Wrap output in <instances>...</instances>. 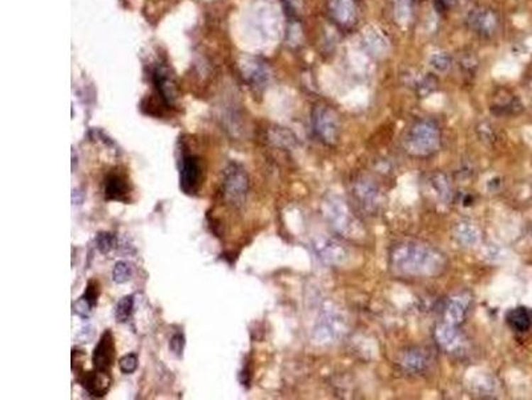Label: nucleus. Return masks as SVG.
<instances>
[{
	"mask_svg": "<svg viewBox=\"0 0 532 400\" xmlns=\"http://www.w3.org/2000/svg\"><path fill=\"white\" fill-rule=\"evenodd\" d=\"M446 258L438 249L421 243H402L394 247L390 264L404 276H434L446 269Z\"/></svg>",
	"mask_w": 532,
	"mask_h": 400,
	"instance_id": "f257e3e1",
	"label": "nucleus"
},
{
	"mask_svg": "<svg viewBox=\"0 0 532 400\" xmlns=\"http://www.w3.org/2000/svg\"><path fill=\"white\" fill-rule=\"evenodd\" d=\"M406 151L418 158H427L440 147V130L433 120H419L404 139Z\"/></svg>",
	"mask_w": 532,
	"mask_h": 400,
	"instance_id": "f03ea898",
	"label": "nucleus"
},
{
	"mask_svg": "<svg viewBox=\"0 0 532 400\" xmlns=\"http://www.w3.org/2000/svg\"><path fill=\"white\" fill-rule=\"evenodd\" d=\"M311 127L314 135L326 146H336L340 138L338 114L326 104H318L311 112Z\"/></svg>",
	"mask_w": 532,
	"mask_h": 400,
	"instance_id": "7ed1b4c3",
	"label": "nucleus"
},
{
	"mask_svg": "<svg viewBox=\"0 0 532 400\" xmlns=\"http://www.w3.org/2000/svg\"><path fill=\"white\" fill-rule=\"evenodd\" d=\"M249 190L248 173L240 164L232 163L223 171V194L232 206L240 207L245 202Z\"/></svg>",
	"mask_w": 532,
	"mask_h": 400,
	"instance_id": "20e7f679",
	"label": "nucleus"
},
{
	"mask_svg": "<svg viewBox=\"0 0 532 400\" xmlns=\"http://www.w3.org/2000/svg\"><path fill=\"white\" fill-rule=\"evenodd\" d=\"M330 19L342 30H350L358 21L360 9L357 0H328Z\"/></svg>",
	"mask_w": 532,
	"mask_h": 400,
	"instance_id": "39448f33",
	"label": "nucleus"
},
{
	"mask_svg": "<svg viewBox=\"0 0 532 400\" xmlns=\"http://www.w3.org/2000/svg\"><path fill=\"white\" fill-rule=\"evenodd\" d=\"M202 179L200 159L194 155H184L181 161L180 187L185 194L197 193Z\"/></svg>",
	"mask_w": 532,
	"mask_h": 400,
	"instance_id": "423d86ee",
	"label": "nucleus"
},
{
	"mask_svg": "<svg viewBox=\"0 0 532 400\" xmlns=\"http://www.w3.org/2000/svg\"><path fill=\"white\" fill-rule=\"evenodd\" d=\"M467 23L474 33L483 38H491L499 28V16L492 10L478 9L468 13Z\"/></svg>",
	"mask_w": 532,
	"mask_h": 400,
	"instance_id": "0eeeda50",
	"label": "nucleus"
},
{
	"mask_svg": "<svg viewBox=\"0 0 532 400\" xmlns=\"http://www.w3.org/2000/svg\"><path fill=\"white\" fill-rule=\"evenodd\" d=\"M115 357H116V347H115V339L111 334V331H106L100 337L97 346L94 351V367L99 371L109 372L111 367L115 363Z\"/></svg>",
	"mask_w": 532,
	"mask_h": 400,
	"instance_id": "6e6552de",
	"label": "nucleus"
},
{
	"mask_svg": "<svg viewBox=\"0 0 532 400\" xmlns=\"http://www.w3.org/2000/svg\"><path fill=\"white\" fill-rule=\"evenodd\" d=\"M80 382L85 391L91 396H95V398H103L104 395H106L112 383L109 372L99 371V369L87 372L83 375V378L80 379Z\"/></svg>",
	"mask_w": 532,
	"mask_h": 400,
	"instance_id": "1a4fd4ad",
	"label": "nucleus"
},
{
	"mask_svg": "<svg viewBox=\"0 0 532 400\" xmlns=\"http://www.w3.org/2000/svg\"><path fill=\"white\" fill-rule=\"evenodd\" d=\"M129 185L127 179L120 173H109L106 179V198L108 200L127 202Z\"/></svg>",
	"mask_w": 532,
	"mask_h": 400,
	"instance_id": "9d476101",
	"label": "nucleus"
},
{
	"mask_svg": "<svg viewBox=\"0 0 532 400\" xmlns=\"http://www.w3.org/2000/svg\"><path fill=\"white\" fill-rule=\"evenodd\" d=\"M506 322L515 333H527L532 327V310L527 307H516L506 315Z\"/></svg>",
	"mask_w": 532,
	"mask_h": 400,
	"instance_id": "9b49d317",
	"label": "nucleus"
},
{
	"mask_svg": "<svg viewBox=\"0 0 532 400\" xmlns=\"http://www.w3.org/2000/svg\"><path fill=\"white\" fill-rule=\"evenodd\" d=\"M354 195L365 210H375L378 206V191L370 182L361 180L354 185Z\"/></svg>",
	"mask_w": 532,
	"mask_h": 400,
	"instance_id": "f8f14e48",
	"label": "nucleus"
},
{
	"mask_svg": "<svg viewBox=\"0 0 532 400\" xmlns=\"http://www.w3.org/2000/svg\"><path fill=\"white\" fill-rule=\"evenodd\" d=\"M155 77V83L157 86L161 97L164 99V102L168 104V106H173L176 99H177V94H176V88L172 82V79L170 77V74L165 68H157L153 74Z\"/></svg>",
	"mask_w": 532,
	"mask_h": 400,
	"instance_id": "ddd939ff",
	"label": "nucleus"
},
{
	"mask_svg": "<svg viewBox=\"0 0 532 400\" xmlns=\"http://www.w3.org/2000/svg\"><path fill=\"white\" fill-rule=\"evenodd\" d=\"M523 111V104L521 100L514 95H509L503 100H499L491 106V112L498 117H509V115H516Z\"/></svg>",
	"mask_w": 532,
	"mask_h": 400,
	"instance_id": "4468645a",
	"label": "nucleus"
},
{
	"mask_svg": "<svg viewBox=\"0 0 532 400\" xmlns=\"http://www.w3.org/2000/svg\"><path fill=\"white\" fill-rule=\"evenodd\" d=\"M330 219H331V223L334 225V227L337 228L340 232H346L350 227V214L345 206H338V205L334 203L330 208Z\"/></svg>",
	"mask_w": 532,
	"mask_h": 400,
	"instance_id": "2eb2a0df",
	"label": "nucleus"
},
{
	"mask_svg": "<svg viewBox=\"0 0 532 400\" xmlns=\"http://www.w3.org/2000/svg\"><path fill=\"white\" fill-rule=\"evenodd\" d=\"M426 363H427V357L421 351L407 352V355L404 359V366L406 369H410L414 372L422 371L426 367Z\"/></svg>",
	"mask_w": 532,
	"mask_h": 400,
	"instance_id": "dca6fc26",
	"label": "nucleus"
},
{
	"mask_svg": "<svg viewBox=\"0 0 532 400\" xmlns=\"http://www.w3.org/2000/svg\"><path fill=\"white\" fill-rule=\"evenodd\" d=\"M394 12H395V19H398V23L407 24L410 22L411 12H413V0H395Z\"/></svg>",
	"mask_w": 532,
	"mask_h": 400,
	"instance_id": "f3484780",
	"label": "nucleus"
},
{
	"mask_svg": "<svg viewBox=\"0 0 532 400\" xmlns=\"http://www.w3.org/2000/svg\"><path fill=\"white\" fill-rule=\"evenodd\" d=\"M132 311H133V298L132 296H124L123 299H120L118 303H117L116 310H115L117 322L126 323L128 319L131 318Z\"/></svg>",
	"mask_w": 532,
	"mask_h": 400,
	"instance_id": "a211bd4d",
	"label": "nucleus"
},
{
	"mask_svg": "<svg viewBox=\"0 0 532 400\" xmlns=\"http://www.w3.org/2000/svg\"><path fill=\"white\" fill-rule=\"evenodd\" d=\"M96 244L101 254H109L112 249H116V237L109 232H100L96 237Z\"/></svg>",
	"mask_w": 532,
	"mask_h": 400,
	"instance_id": "6ab92c4d",
	"label": "nucleus"
},
{
	"mask_svg": "<svg viewBox=\"0 0 532 400\" xmlns=\"http://www.w3.org/2000/svg\"><path fill=\"white\" fill-rule=\"evenodd\" d=\"M131 275H132L131 266L126 261H117L115 269L112 271V276L115 283L123 284L131 279Z\"/></svg>",
	"mask_w": 532,
	"mask_h": 400,
	"instance_id": "aec40b11",
	"label": "nucleus"
},
{
	"mask_svg": "<svg viewBox=\"0 0 532 400\" xmlns=\"http://www.w3.org/2000/svg\"><path fill=\"white\" fill-rule=\"evenodd\" d=\"M138 359L136 354H128L118 360V367L123 374H133L138 369Z\"/></svg>",
	"mask_w": 532,
	"mask_h": 400,
	"instance_id": "412c9836",
	"label": "nucleus"
},
{
	"mask_svg": "<svg viewBox=\"0 0 532 400\" xmlns=\"http://www.w3.org/2000/svg\"><path fill=\"white\" fill-rule=\"evenodd\" d=\"M92 308H94V306L89 303L84 296L77 299L76 303L74 304V313L82 318H88L92 313Z\"/></svg>",
	"mask_w": 532,
	"mask_h": 400,
	"instance_id": "4be33fe9",
	"label": "nucleus"
},
{
	"mask_svg": "<svg viewBox=\"0 0 532 400\" xmlns=\"http://www.w3.org/2000/svg\"><path fill=\"white\" fill-rule=\"evenodd\" d=\"M83 296L92 306H95L97 303V298H99V284H97V281H88Z\"/></svg>",
	"mask_w": 532,
	"mask_h": 400,
	"instance_id": "5701e85b",
	"label": "nucleus"
},
{
	"mask_svg": "<svg viewBox=\"0 0 532 400\" xmlns=\"http://www.w3.org/2000/svg\"><path fill=\"white\" fill-rule=\"evenodd\" d=\"M184 345H185V339H184V336L180 335V334H176V335L172 336V339H170V351H172L174 355L181 357V355H182V351H184Z\"/></svg>",
	"mask_w": 532,
	"mask_h": 400,
	"instance_id": "b1692460",
	"label": "nucleus"
},
{
	"mask_svg": "<svg viewBox=\"0 0 532 400\" xmlns=\"http://www.w3.org/2000/svg\"><path fill=\"white\" fill-rule=\"evenodd\" d=\"M450 62H451V60H450V58L446 56V55H436V56H433V59H431V65H433L436 70H438V71H445V70L448 68Z\"/></svg>",
	"mask_w": 532,
	"mask_h": 400,
	"instance_id": "393cba45",
	"label": "nucleus"
},
{
	"mask_svg": "<svg viewBox=\"0 0 532 400\" xmlns=\"http://www.w3.org/2000/svg\"><path fill=\"white\" fill-rule=\"evenodd\" d=\"M85 355L83 351H79V350H74L72 351V369L74 371H80V368L83 367V363H84Z\"/></svg>",
	"mask_w": 532,
	"mask_h": 400,
	"instance_id": "a878e982",
	"label": "nucleus"
},
{
	"mask_svg": "<svg viewBox=\"0 0 532 400\" xmlns=\"http://www.w3.org/2000/svg\"><path fill=\"white\" fill-rule=\"evenodd\" d=\"M458 0H436V6L438 9H440V11H447L450 10Z\"/></svg>",
	"mask_w": 532,
	"mask_h": 400,
	"instance_id": "bb28decb",
	"label": "nucleus"
}]
</instances>
